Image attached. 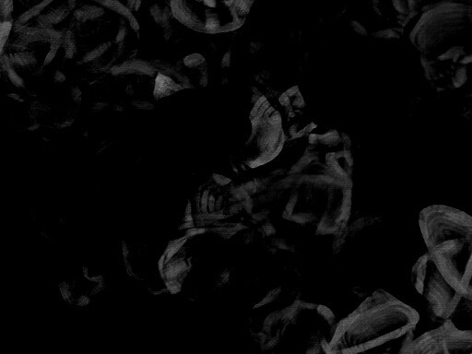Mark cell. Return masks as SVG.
Segmentation results:
<instances>
[{
	"label": "cell",
	"mask_w": 472,
	"mask_h": 354,
	"mask_svg": "<svg viewBox=\"0 0 472 354\" xmlns=\"http://www.w3.org/2000/svg\"><path fill=\"white\" fill-rule=\"evenodd\" d=\"M419 224L428 253L456 291L472 300V217L445 205L422 209Z\"/></svg>",
	"instance_id": "obj_1"
},
{
	"label": "cell",
	"mask_w": 472,
	"mask_h": 354,
	"mask_svg": "<svg viewBox=\"0 0 472 354\" xmlns=\"http://www.w3.org/2000/svg\"><path fill=\"white\" fill-rule=\"evenodd\" d=\"M345 334L354 337V350H370L402 337H411L420 320L416 310L393 295L378 290L355 310Z\"/></svg>",
	"instance_id": "obj_2"
},
{
	"label": "cell",
	"mask_w": 472,
	"mask_h": 354,
	"mask_svg": "<svg viewBox=\"0 0 472 354\" xmlns=\"http://www.w3.org/2000/svg\"><path fill=\"white\" fill-rule=\"evenodd\" d=\"M472 33V6L440 1L422 9L421 18L409 33L413 46L424 56L439 55L449 45Z\"/></svg>",
	"instance_id": "obj_3"
},
{
	"label": "cell",
	"mask_w": 472,
	"mask_h": 354,
	"mask_svg": "<svg viewBox=\"0 0 472 354\" xmlns=\"http://www.w3.org/2000/svg\"><path fill=\"white\" fill-rule=\"evenodd\" d=\"M255 0H172L173 17L204 33L235 31L245 24Z\"/></svg>",
	"instance_id": "obj_4"
},
{
	"label": "cell",
	"mask_w": 472,
	"mask_h": 354,
	"mask_svg": "<svg viewBox=\"0 0 472 354\" xmlns=\"http://www.w3.org/2000/svg\"><path fill=\"white\" fill-rule=\"evenodd\" d=\"M250 133L245 142V164L255 168L275 159L285 143L280 111L265 97H259L249 114Z\"/></svg>",
	"instance_id": "obj_5"
},
{
	"label": "cell",
	"mask_w": 472,
	"mask_h": 354,
	"mask_svg": "<svg viewBox=\"0 0 472 354\" xmlns=\"http://www.w3.org/2000/svg\"><path fill=\"white\" fill-rule=\"evenodd\" d=\"M411 282L422 299L427 313L436 321L451 318L464 299L445 280L429 253L414 264Z\"/></svg>",
	"instance_id": "obj_6"
},
{
	"label": "cell",
	"mask_w": 472,
	"mask_h": 354,
	"mask_svg": "<svg viewBox=\"0 0 472 354\" xmlns=\"http://www.w3.org/2000/svg\"><path fill=\"white\" fill-rule=\"evenodd\" d=\"M403 354H472V330H462L448 318L434 330L401 346Z\"/></svg>",
	"instance_id": "obj_7"
},
{
	"label": "cell",
	"mask_w": 472,
	"mask_h": 354,
	"mask_svg": "<svg viewBox=\"0 0 472 354\" xmlns=\"http://www.w3.org/2000/svg\"><path fill=\"white\" fill-rule=\"evenodd\" d=\"M15 32H19V39L26 44H31L33 42H49L53 43L55 40L61 39L63 34L56 32L52 28H31L24 26L22 23H16Z\"/></svg>",
	"instance_id": "obj_8"
},
{
	"label": "cell",
	"mask_w": 472,
	"mask_h": 354,
	"mask_svg": "<svg viewBox=\"0 0 472 354\" xmlns=\"http://www.w3.org/2000/svg\"><path fill=\"white\" fill-rule=\"evenodd\" d=\"M157 69L153 67V65L150 62L143 61L141 59H132V60H127L126 62H123L120 65L114 66L110 69V73L114 76H120V75H130V74H136V75H148V76H154L155 72Z\"/></svg>",
	"instance_id": "obj_9"
},
{
	"label": "cell",
	"mask_w": 472,
	"mask_h": 354,
	"mask_svg": "<svg viewBox=\"0 0 472 354\" xmlns=\"http://www.w3.org/2000/svg\"><path fill=\"white\" fill-rule=\"evenodd\" d=\"M182 89L184 88L179 83L174 82L172 77L164 75L161 72L157 74L156 81H155L154 92H153L155 98L160 99V98L167 97V96L173 94L175 91H180Z\"/></svg>",
	"instance_id": "obj_10"
},
{
	"label": "cell",
	"mask_w": 472,
	"mask_h": 354,
	"mask_svg": "<svg viewBox=\"0 0 472 354\" xmlns=\"http://www.w3.org/2000/svg\"><path fill=\"white\" fill-rule=\"evenodd\" d=\"M93 1H96V2H98L99 4L104 6L105 8H108L111 10L114 11V12L126 17L128 19L129 23H130V26H131L132 29L134 31H136V32H139V30H140L139 23H137L136 18L134 17V15L132 14L131 10L128 9L127 6L120 3L118 0H93Z\"/></svg>",
	"instance_id": "obj_11"
},
{
	"label": "cell",
	"mask_w": 472,
	"mask_h": 354,
	"mask_svg": "<svg viewBox=\"0 0 472 354\" xmlns=\"http://www.w3.org/2000/svg\"><path fill=\"white\" fill-rule=\"evenodd\" d=\"M394 9L406 17H412L419 13L426 4V0H391Z\"/></svg>",
	"instance_id": "obj_12"
},
{
	"label": "cell",
	"mask_w": 472,
	"mask_h": 354,
	"mask_svg": "<svg viewBox=\"0 0 472 354\" xmlns=\"http://www.w3.org/2000/svg\"><path fill=\"white\" fill-rule=\"evenodd\" d=\"M68 8L67 6L52 9L47 13L40 15L38 17V23L40 27L50 29L53 25L62 22L68 16Z\"/></svg>",
	"instance_id": "obj_13"
},
{
	"label": "cell",
	"mask_w": 472,
	"mask_h": 354,
	"mask_svg": "<svg viewBox=\"0 0 472 354\" xmlns=\"http://www.w3.org/2000/svg\"><path fill=\"white\" fill-rule=\"evenodd\" d=\"M246 229L248 228L242 223H223V225L218 227L207 228V232H213L224 240H228L235 235L237 232Z\"/></svg>",
	"instance_id": "obj_14"
},
{
	"label": "cell",
	"mask_w": 472,
	"mask_h": 354,
	"mask_svg": "<svg viewBox=\"0 0 472 354\" xmlns=\"http://www.w3.org/2000/svg\"><path fill=\"white\" fill-rule=\"evenodd\" d=\"M105 14V9L101 7H96L92 5H85L82 9H77L74 12L75 18L81 23H85L89 19L99 18Z\"/></svg>",
	"instance_id": "obj_15"
},
{
	"label": "cell",
	"mask_w": 472,
	"mask_h": 354,
	"mask_svg": "<svg viewBox=\"0 0 472 354\" xmlns=\"http://www.w3.org/2000/svg\"><path fill=\"white\" fill-rule=\"evenodd\" d=\"M235 279L234 268H225L217 274L215 278V288H228L232 286Z\"/></svg>",
	"instance_id": "obj_16"
},
{
	"label": "cell",
	"mask_w": 472,
	"mask_h": 354,
	"mask_svg": "<svg viewBox=\"0 0 472 354\" xmlns=\"http://www.w3.org/2000/svg\"><path fill=\"white\" fill-rule=\"evenodd\" d=\"M150 63L153 65V67L157 70H159V72L163 73L164 75L175 77L177 81L181 77L182 73L179 72V68L174 67L173 64L163 61V60H152Z\"/></svg>",
	"instance_id": "obj_17"
},
{
	"label": "cell",
	"mask_w": 472,
	"mask_h": 354,
	"mask_svg": "<svg viewBox=\"0 0 472 354\" xmlns=\"http://www.w3.org/2000/svg\"><path fill=\"white\" fill-rule=\"evenodd\" d=\"M12 65H17L19 67H27L36 63V57L30 52H18L9 56Z\"/></svg>",
	"instance_id": "obj_18"
},
{
	"label": "cell",
	"mask_w": 472,
	"mask_h": 354,
	"mask_svg": "<svg viewBox=\"0 0 472 354\" xmlns=\"http://www.w3.org/2000/svg\"><path fill=\"white\" fill-rule=\"evenodd\" d=\"M53 1H54V0H44V1H42L41 3H39V4L36 5V6H34L32 9L28 10L26 12H24V13L18 18V23H22V24L27 23L29 19H31V18L41 13L42 11L46 9V7L50 4V3H52Z\"/></svg>",
	"instance_id": "obj_19"
},
{
	"label": "cell",
	"mask_w": 472,
	"mask_h": 354,
	"mask_svg": "<svg viewBox=\"0 0 472 354\" xmlns=\"http://www.w3.org/2000/svg\"><path fill=\"white\" fill-rule=\"evenodd\" d=\"M62 46L65 47V58H72L74 55H75V53H76V51H77V46H76V43L74 40V35H73L72 32L68 31V32H66L65 35H63V44H62Z\"/></svg>",
	"instance_id": "obj_20"
},
{
	"label": "cell",
	"mask_w": 472,
	"mask_h": 354,
	"mask_svg": "<svg viewBox=\"0 0 472 354\" xmlns=\"http://www.w3.org/2000/svg\"><path fill=\"white\" fill-rule=\"evenodd\" d=\"M110 46H111V42H107V43L101 44L100 46H97L93 50H91V52L87 53L86 55L83 56V58H82L81 63H88V62L92 61V60H94V59L99 58L101 55H104L105 52L108 50V48H109Z\"/></svg>",
	"instance_id": "obj_21"
},
{
	"label": "cell",
	"mask_w": 472,
	"mask_h": 354,
	"mask_svg": "<svg viewBox=\"0 0 472 354\" xmlns=\"http://www.w3.org/2000/svg\"><path fill=\"white\" fill-rule=\"evenodd\" d=\"M317 311H318V314L322 317L323 319L328 324V326L331 327L332 330L335 333L338 324L336 323V317L331 310L327 308V306L318 305Z\"/></svg>",
	"instance_id": "obj_22"
},
{
	"label": "cell",
	"mask_w": 472,
	"mask_h": 354,
	"mask_svg": "<svg viewBox=\"0 0 472 354\" xmlns=\"http://www.w3.org/2000/svg\"><path fill=\"white\" fill-rule=\"evenodd\" d=\"M183 63L188 68H200L206 64V59L200 54H191L183 59Z\"/></svg>",
	"instance_id": "obj_23"
},
{
	"label": "cell",
	"mask_w": 472,
	"mask_h": 354,
	"mask_svg": "<svg viewBox=\"0 0 472 354\" xmlns=\"http://www.w3.org/2000/svg\"><path fill=\"white\" fill-rule=\"evenodd\" d=\"M12 29V23L10 21H2L0 23V51L1 55H3L6 42L8 41L9 33Z\"/></svg>",
	"instance_id": "obj_24"
},
{
	"label": "cell",
	"mask_w": 472,
	"mask_h": 354,
	"mask_svg": "<svg viewBox=\"0 0 472 354\" xmlns=\"http://www.w3.org/2000/svg\"><path fill=\"white\" fill-rule=\"evenodd\" d=\"M150 14L154 18L155 23H158L162 27H165L164 22V8L163 9L159 4H154L150 8Z\"/></svg>",
	"instance_id": "obj_25"
},
{
	"label": "cell",
	"mask_w": 472,
	"mask_h": 354,
	"mask_svg": "<svg viewBox=\"0 0 472 354\" xmlns=\"http://www.w3.org/2000/svg\"><path fill=\"white\" fill-rule=\"evenodd\" d=\"M282 291V288H281V287H278V288H275V289H273L271 291H268L267 295L265 296V298L261 300L259 304H257L254 305V308H259V307L264 306V305H266V304L272 303L273 301L276 299L279 295L281 294Z\"/></svg>",
	"instance_id": "obj_26"
},
{
	"label": "cell",
	"mask_w": 472,
	"mask_h": 354,
	"mask_svg": "<svg viewBox=\"0 0 472 354\" xmlns=\"http://www.w3.org/2000/svg\"><path fill=\"white\" fill-rule=\"evenodd\" d=\"M13 11V0H0V14L3 21H8Z\"/></svg>",
	"instance_id": "obj_27"
},
{
	"label": "cell",
	"mask_w": 472,
	"mask_h": 354,
	"mask_svg": "<svg viewBox=\"0 0 472 354\" xmlns=\"http://www.w3.org/2000/svg\"><path fill=\"white\" fill-rule=\"evenodd\" d=\"M62 44H63V37L61 39L55 40L53 43H51L50 51H49L48 55H46L45 62L43 64V67L47 66L48 64H50L53 61V59L55 58V55H56V52L58 50L59 47L62 46Z\"/></svg>",
	"instance_id": "obj_28"
},
{
	"label": "cell",
	"mask_w": 472,
	"mask_h": 354,
	"mask_svg": "<svg viewBox=\"0 0 472 354\" xmlns=\"http://www.w3.org/2000/svg\"><path fill=\"white\" fill-rule=\"evenodd\" d=\"M7 72H8V76H9L10 82H12L15 86L24 87V81L18 76L17 73L15 72L13 68H9Z\"/></svg>",
	"instance_id": "obj_29"
},
{
	"label": "cell",
	"mask_w": 472,
	"mask_h": 354,
	"mask_svg": "<svg viewBox=\"0 0 472 354\" xmlns=\"http://www.w3.org/2000/svg\"><path fill=\"white\" fill-rule=\"evenodd\" d=\"M375 36L378 37V38H385V39H392V38H400V34L396 30L387 29V30H384V31H380V32L375 33Z\"/></svg>",
	"instance_id": "obj_30"
},
{
	"label": "cell",
	"mask_w": 472,
	"mask_h": 354,
	"mask_svg": "<svg viewBox=\"0 0 472 354\" xmlns=\"http://www.w3.org/2000/svg\"><path fill=\"white\" fill-rule=\"evenodd\" d=\"M271 243L275 246H277L280 250H284V251H291L292 246L287 243V241L284 238H280V237H273L271 238Z\"/></svg>",
	"instance_id": "obj_31"
},
{
	"label": "cell",
	"mask_w": 472,
	"mask_h": 354,
	"mask_svg": "<svg viewBox=\"0 0 472 354\" xmlns=\"http://www.w3.org/2000/svg\"><path fill=\"white\" fill-rule=\"evenodd\" d=\"M254 241V230H247L246 232L241 234L240 242L245 245H252Z\"/></svg>",
	"instance_id": "obj_32"
},
{
	"label": "cell",
	"mask_w": 472,
	"mask_h": 354,
	"mask_svg": "<svg viewBox=\"0 0 472 354\" xmlns=\"http://www.w3.org/2000/svg\"><path fill=\"white\" fill-rule=\"evenodd\" d=\"M260 232L263 234V236H266V237H269V236H272L276 233V229L273 226L272 223H270L269 221H267L262 224V226L260 228Z\"/></svg>",
	"instance_id": "obj_33"
},
{
	"label": "cell",
	"mask_w": 472,
	"mask_h": 354,
	"mask_svg": "<svg viewBox=\"0 0 472 354\" xmlns=\"http://www.w3.org/2000/svg\"><path fill=\"white\" fill-rule=\"evenodd\" d=\"M131 104L134 107H136V109L150 111V110H152L154 108V105H152L150 102H147V101H133Z\"/></svg>",
	"instance_id": "obj_34"
},
{
	"label": "cell",
	"mask_w": 472,
	"mask_h": 354,
	"mask_svg": "<svg viewBox=\"0 0 472 354\" xmlns=\"http://www.w3.org/2000/svg\"><path fill=\"white\" fill-rule=\"evenodd\" d=\"M268 214H269V210H268L267 209H264L263 210L259 211L258 213L251 214V218H252V221H253L254 223H260V222H262V221H265V220L268 219Z\"/></svg>",
	"instance_id": "obj_35"
},
{
	"label": "cell",
	"mask_w": 472,
	"mask_h": 354,
	"mask_svg": "<svg viewBox=\"0 0 472 354\" xmlns=\"http://www.w3.org/2000/svg\"><path fill=\"white\" fill-rule=\"evenodd\" d=\"M212 178H213L214 182L216 185H218L220 186H227L229 184H231L232 180L228 177L223 176L221 174H217V173H214L212 175Z\"/></svg>",
	"instance_id": "obj_36"
},
{
	"label": "cell",
	"mask_w": 472,
	"mask_h": 354,
	"mask_svg": "<svg viewBox=\"0 0 472 354\" xmlns=\"http://www.w3.org/2000/svg\"><path fill=\"white\" fill-rule=\"evenodd\" d=\"M242 203H243V207H244V209H245L246 213L249 214V215L253 213V209H254V200L252 199V196H250L248 199H246V200H244V201H242Z\"/></svg>",
	"instance_id": "obj_37"
},
{
	"label": "cell",
	"mask_w": 472,
	"mask_h": 354,
	"mask_svg": "<svg viewBox=\"0 0 472 354\" xmlns=\"http://www.w3.org/2000/svg\"><path fill=\"white\" fill-rule=\"evenodd\" d=\"M281 341V337L273 336L269 339V341L265 344L262 350H271L275 346H277L278 343Z\"/></svg>",
	"instance_id": "obj_38"
},
{
	"label": "cell",
	"mask_w": 472,
	"mask_h": 354,
	"mask_svg": "<svg viewBox=\"0 0 472 354\" xmlns=\"http://www.w3.org/2000/svg\"><path fill=\"white\" fill-rule=\"evenodd\" d=\"M70 95H71V98H72V100L74 102H76V103H81L82 102V93L80 88H77V87L72 88Z\"/></svg>",
	"instance_id": "obj_39"
},
{
	"label": "cell",
	"mask_w": 472,
	"mask_h": 354,
	"mask_svg": "<svg viewBox=\"0 0 472 354\" xmlns=\"http://www.w3.org/2000/svg\"><path fill=\"white\" fill-rule=\"evenodd\" d=\"M127 35V28L125 26L123 27H120L119 31H118L117 35H116V38H115V43L116 44H121L123 43V41L125 40V37Z\"/></svg>",
	"instance_id": "obj_40"
},
{
	"label": "cell",
	"mask_w": 472,
	"mask_h": 354,
	"mask_svg": "<svg viewBox=\"0 0 472 354\" xmlns=\"http://www.w3.org/2000/svg\"><path fill=\"white\" fill-rule=\"evenodd\" d=\"M127 7L130 10H139L141 8V0H126Z\"/></svg>",
	"instance_id": "obj_41"
},
{
	"label": "cell",
	"mask_w": 472,
	"mask_h": 354,
	"mask_svg": "<svg viewBox=\"0 0 472 354\" xmlns=\"http://www.w3.org/2000/svg\"><path fill=\"white\" fill-rule=\"evenodd\" d=\"M351 25H352V27L354 28L355 32H358L359 34H362V35H366V34H367L365 28L363 27V25H361L360 23H356V22H352Z\"/></svg>",
	"instance_id": "obj_42"
},
{
	"label": "cell",
	"mask_w": 472,
	"mask_h": 354,
	"mask_svg": "<svg viewBox=\"0 0 472 354\" xmlns=\"http://www.w3.org/2000/svg\"><path fill=\"white\" fill-rule=\"evenodd\" d=\"M54 78H55V82L63 83V82L66 81V76H65L63 73L61 72V71H58V70H57V71H55V77H54Z\"/></svg>",
	"instance_id": "obj_43"
},
{
	"label": "cell",
	"mask_w": 472,
	"mask_h": 354,
	"mask_svg": "<svg viewBox=\"0 0 472 354\" xmlns=\"http://www.w3.org/2000/svg\"><path fill=\"white\" fill-rule=\"evenodd\" d=\"M173 29L172 27V25L170 24L167 27L164 28V37L166 40H169V38H171V36L173 35Z\"/></svg>",
	"instance_id": "obj_44"
},
{
	"label": "cell",
	"mask_w": 472,
	"mask_h": 354,
	"mask_svg": "<svg viewBox=\"0 0 472 354\" xmlns=\"http://www.w3.org/2000/svg\"><path fill=\"white\" fill-rule=\"evenodd\" d=\"M108 106V105L106 103H96L94 104V105L92 106V109L94 110L95 112H99V111H102V110L105 109Z\"/></svg>",
	"instance_id": "obj_45"
},
{
	"label": "cell",
	"mask_w": 472,
	"mask_h": 354,
	"mask_svg": "<svg viewBox=\"0 0 472 354\" xmlns=\"http://www.w3.org/2000/svg\"><path fill=\"white\" fill-rule=\"evenodd\" d=\"M195 227V223L193 222H185L182 225H180L179 230H184V229H190V228Z\"/></svg>",
	"instance_id": "obj_46"
},
{
	"label": "cell",
	"mask_w": 472,
	"mask_h": 354,
	"mask_svg": "<svg viewBox=\"0 0 472 354\" xmlns=\"http://www.w3.org/2000/svg\"><path fill=\"white\" fill-rule=\"evenodd\" d=\"M440 1H449V2H459V3H464V4L470 5L472 6V0H439Z\"/></svg>",
	"instance_id": "obj_47"
},
{
	"label": "cell",
	"mask_w": 472,
	"mask_h": 354,
	"mask_svg": "<svg viewBox=\"0 0 472 354\" xmlns=\"http://www.w3.org/2000/svg\"><path fill=\"white\" fill-rule=\"evenodd\" d=\"M229 63H230V54L228 53L224 56V58L223 60V66H225V67H228L229 66Z\"/></svg>",
	"instance_id": "obj_48"
},
{
	"label": "cell",
	"mask_w": 472,
	"mask_h": 354,
	"mask_svg": "<svg viewBox=\"0 0 472 354\" xmlns=\"http://www.w3.org/2000/svg\"><path fill=\"white\" fill-rule=\"evenodd\" d=\"M9 97L13 98L15 100L19 101V102H23V99H21L19 96H18V94H15V93H10V94H9Z\"/></svg>",
	"instance_id": "obj_49"
},
{
	"label": "cell",
	"mask_w": 472,
	"mask_h": 354,
	"mask_svg": "<svg viewBox=\"0 0 472 354\" xmlns=\"http://www.w3.org/2000/svg\"><path fill=\"white\" fill-rule=\"evenodd\" d=\"M39 127H40V125H39V124H35V125H33L32 127H29V128H28V130H30V131H33V130H35V129H37V128H39Z\"/></svg>",
	"instance_id": "obj_50"
},
{
	"label": "cell",
	"mask_w": 472,
	"mask_h": 354,
	"mask_svg": "<svg viewBox=\"0 0 472 354\" xmlns=\"http://www.w3.org/2000/svg\"><path fill=\"white\" fill-rule=\"evenodd\" d=\"M68 1H70V2H71V1H75V0H68Z\"/></svg>",
	"instance_id": "obj_51"
}]
</instances>
